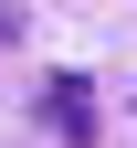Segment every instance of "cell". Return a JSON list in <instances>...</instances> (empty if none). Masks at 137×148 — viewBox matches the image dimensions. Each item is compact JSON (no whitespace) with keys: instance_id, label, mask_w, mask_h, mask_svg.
I'll list each match as a JSON object with an SVG mask.
<instances>
[{"instance_id":"7a4b0ae2","label":"cell","mask_w":137,"mask_h":148,"mask_svg":"<svg viewBox=\"0 0 137 148\" xmlns=\"http://www.w3.org/2000/svg\"><path fill=\"white\" fill-rule=\"evenodd\" d=\"M0 42H21V11H0Z\"/></svg>"},{"instance_id":"6da1fadb","label":"cell","mask_w":137,"mask_h":148,"mask_svg":"<svg viewBox=\"0 0 137 148\" xmlns=\"http://www.w3.org/2000/svg\"><path fill=\"white\" fill-rule=\"evenodd\" d=\"M42 116H53V138H63V148L95 138V95H85V74H53V85H42Z\"/></svg>"}]
</instances>
